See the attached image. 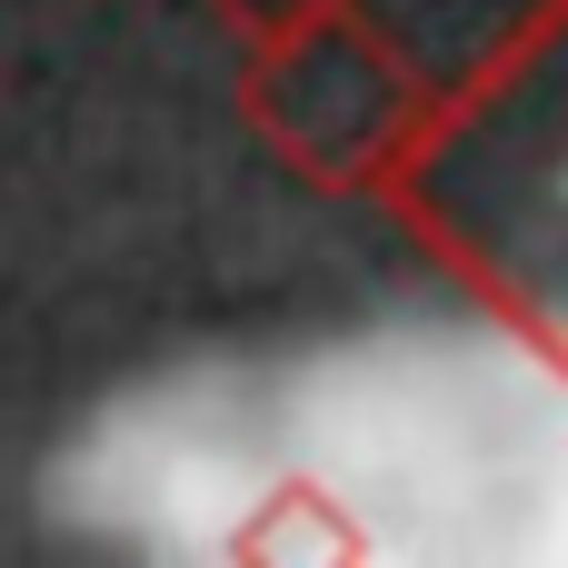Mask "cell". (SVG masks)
Segmentation results:
<instances>
[{
	"label": "cell",
	"mask_w": 568,
	"mask_h": 568,
	"mask_svg": "<svg viewBox=\"0 0 568 568\" xmlns=\"http://www.w3.org/2000/svg\"><path fill=\"white\" fill-rule=\"evenodd\" d=\"M379 190L409 230L568 369V0H549L459 100H429Z\"/></svg>",
	"instance_id": "1"
},
{
	"label": "cell",
	"mask_w": 568,
	"mask_h": 568,
	"mask_svg": "<svg viewBox=\"0 0 568 568\" xmlns=\"http://www.w3.org/2000/svg\"><path fill=\"white\" fill-rule=\"evenodd\" d=\"M240 110H250V130H260L310 190H379V170H389L399 140L419 130L429 90L409 80V60L379 40V20H369L359 0H329V10L300 20L290 40L250 50Z\"/></svg>",
	"instance_id": "2"
},
{
	"label": "cell",
	"mask_w": 568,
	"mask_h": 568,
	"mask_svg": "<svg viewBox=\"0 0 568 568\" xmlns=\"http://www.w3.org/2000/svg\"><path fill=\"white\" fill-rule=\"evenodd\" d=\"M300 519H310V489H280L270 519L240 529V559H310V549H320V559H359V549H369L349 519H320V529H300Z\"/></svg>",
	"instance_id": "3"
},
{
	"label": "cell",
	"mask_w": 568,
	"mask_h": 568,
	"mask_svg": "<svg viewBox=\"0 0 568 568\" xmlns=\"http://www.w3.org/2000/svg\"><path fill=\"white\" fill-rule=\"evenodd\" d=\"M329 0H210V20L240 40V50H270V40H290L300 20H320Z\"/></svg>",
	"instance_id": "4"
}]
</instances>
